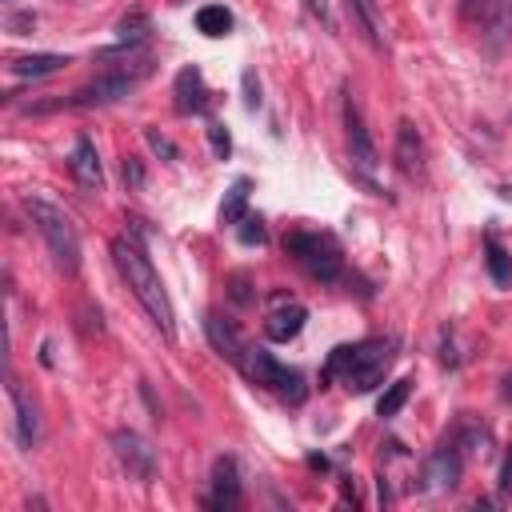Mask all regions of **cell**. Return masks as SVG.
<instances>
[{
  "label": "cell",
  "mask_w": 512,
  "mask_h": 512,
  "mask_svg": "<svg viewBox=\"0 0 512 512\" xmlns=\"http://www.w3.org/2000/svg\"><path fill=\"white\" fill-rule=\"evenodd\" d=\"M112 260H116L120 276L128 280L132 296H136V300L144 304V312L156 320V328L172 340V336H176V312H172V300H168V292H164V284H160L152 260L144 256V248H140L132 236H120V240L112 244Z\"/></svg>",
  "instance_id": "cell-1"
},
{
  "label": "cell",
  "mask_w": 512,
  "mask_h": 512,
  "mask_svg": "<svg viewBox=\"0 0 512 512\" xmlns=\"http://www.w3.org/2000/svg\"><path fill=\"white\" fill-rule=\"evenodd\" d=\"M388 364H392V344H384V340L340 344V348H332V356L324 364V380L340 376V384L348 392H368V388H376L384 380Z\"/></svg>",
  "instance_id": "cell-2"
},
{
  "label": "cell",
  "mask_w": 512,
  "mask_h": 512,
  "mask_svg": "<svg viewBox=\"0 0 512 512\" xmlns=\"http://www.w3.org/2000/svg\"><path fill=\"white\" fill-rule=\"evenodd\" d=\"M24 208H28V220L36 224V232L44 236L48 252L56 256V264H60L64 272H76V268H80V236H76L72 220H68L56 204H48V200H40V196H28Z\"/></svg>",
  "instance_id": "cell-3"
},
{
  "label": "cell",
  "mask_w": 512,
  "mask_h": 512,
  "mask_svg": "<svg viewBox=\"0 0 512 512\" xmlns=\"http://www.w3.org/2000/svg\"><path fill=\"white\" fill-rule=\"evenodd\" d=\"M144 76H152V60H132V64H116L108 72H100L96 80H88L84 88H76L64 108H104V104H116L120 96H128Z\"/></svg>",
  "instance_id": "cell-4"
},
{
  "label": "cell",
  "mask_w": 512,
  "mask_h": 512,
  "mask_svg": "<svg viewBox=\"0 0 512 512\" xmlns=\"http://www.w3.org/2000/svg\"><path fill=\"white\" fill-rule=\"evenodd\" d=\"M284 252L320 284H332L344 272V256L340 244L328 232H288L284 236Z\"/></svg>",
  "instance_id": "cell-5"
},
{
  "label": "cell",
  "mask_w": 512,
  "mask_h": 512,
  "mask_svg": "<svg viewBox=\"0 0 512 512\" xmlns=\"http://www.w3.org/2000/svg\"><path fill=\"white\" fill-rule=\"evenodd\" d=\"M240 372L252 380V384H260V388H268V392H276V396H284L288 404H300L304 400V380H300V372H292V368H284L272 352H264V348H244V360H240Z\"/></svg>",
  "instance_id": "cell-6"
},
{
  "label": "cell",
  "mask_w": 512,
  "mask_h": 512,
  "mask_svg": "<svg viewBox=\"0 0 512 512\" xmlns=\"http://www.w3.org/2000/svg\"><path fill=\"white\" fill-rule=\"evenodd\" d=\"M460 20L476 28L488 48H500L512 36V0H460Z\"/></svg>",
  "instance_id": "cell-7"
},
{
  "label": "cell",
  "mask_w": 512,
  "mask_h": 512,
  "mask_svg": "<svg viewBox=\"0 0 512 512\" xmlns=\"http://www.w3.org/2000/svg\"><path fill=\"white\" fill-rule=\"evenodd\" d=\"M456 484H460V448L456 444H440L420 468V488L440 496V492H452Z\"/></svg>",
  "instance_id": "cell-8"
},
{
  "label": "cell",
  "mask_w": 512,
  "mask_h": 512,
  "mask_svg": "<svg viewBox=\"0 0 512 512\" xmlns=\"http://www.w3.org/2000/svg\"><path fill=\"white\" fill-rule=\"evenodd\" d=\"M112 448H116V460L128 468V476H136V480L156 476V448H148V440H140L136 432H128V428L112 432Z\"/></svg>",
  "instance_id": "cell-9"
},
{
  "label": "cell",
  "mask_w": 512,
  "mask_h": 512,
  "mask_svg": "<svg viewBox=\"0 0 512 512\" xmlns=\"http://www.w3.org/2000/svg\"><path fill=\"white\" fill-rule=\"evenodd\" d=\"M4 396H8V408H12V436H16V444H20V448H32L36 436H40V420H36V408H32V400L24 396V388H20L16 376H8Z\"/></svg>",
  "instance_id": "cell-10"
},
{
  "label": "cell",
  "mask_w": 512,
  "mask_h": 512,
  "mask_svg": "<svg viewBox=\"0 0 512 512\" xmlns=\"http://www.w3.org/2000/svg\"><path fill=\"white\" fill-rule=\"evenodd\" d=\"M344 128H348L352 164H356L360 172H372V168H376V144H372V136H368V128H364V116H360V108H356L352 96H348V104H344Z\"/></svg>",
  "instance_id": "cell-11"
},
{
  "label": "cell",
  "mask_w": 512,
  "mask_h": 512,
  "mask_svg": "<svg viewBox=\"0 0 512 512\" xmlns=\"http://www.w3.org/2000/svg\"><path fill=\"white\" fill-rule=\"evenodd\" d=\"M304 320H308L304 304H296V300H288V296H276V308H272L268 320H264V336L276 340V344H288V340L300 336Z\"/></svg>",
  "instance_id": "cell-12"
},
{
  "label": "cell",
  "mask_w": 512,
  "mask_h": 512,
  "mask_svg": "<svg viewBox=\"0 0 512 512\" xmlns=\"http://www.w3.org/2000/svg\"><path fill=\"white\" fill-rule=\"evenodd\" d=\"M172 96H176L172 104H176L180 116H196V112H204L212 104V92L204 88L200 68H180L176 72V84H172Z\"/></svg>",
  "instance_id": "cell-13"
},
{
  "label": "cell",
  "mask_w": 512,
  "mask_h": 512,
  "mask_svg": "<svg viewBox=\"0 0 512 512\" xmlns=\"http://www.w3.org/2000/svg\"><path fill=\"white\" fill-rule=\"evenodd\" d=\"M240 504V472L232 456H220L212 468V492H208V508H236Z\"/></svg>",
  "instance_id": "cell-14"
},
{
  "label": "cell",
  "mask_w": 512,
  "mask_h": 512,
  "mask_svg": "<svg viewBox=\"0 0 512 512\" xmlns=\"http://www.w3.org/2000/svg\"><path fill=\"white\" fill-rule=\"evenodd\" d=\"M396 168L404 176H420L424 172V140L416 132L412 120H400L396 124Z\"/></svg>",
  "instance_id": "cell-15"
},
{
  "label": "cell",
  "mask_w": 512,
  "mask_h": 512,
  "mask_svg": "<svg viewBox=\"0 0 512 512\" xmlns=\"http://www.w3.org/2000/svg\"><path fill=\"white\" fill-rule=\"evenodd\" d=\"M68 168H72V176L84 184V188H104V168H100V156H96V144L92 140H76L72 144V152H68Z\"/></svg>",
  "instance_id": "cell-16"
},
{
  "label": "cell",
  "mask_w": 512,
  "mask_h": 512,
  "mask_svg": "<svg viewBox=\"0 0 512 512\" xmlns=\"http://www.w3.org/2000/svg\"><path fill=\"white\" fill-rule=\"evenodd\" d=\"M204 332H208V344H212V348H216L224 360H232V364L240 368V360H244V348H248V344L240 340V332H236L228 320H220L216 312H208V316H204Z\"/></svg>",
  "instance_id": "cell-17"
},
{
  "label": "cell",
  "mask_w": 512,
  "mask_h": 512,
  "mask_svg": "<svg viewBox=\"0 0 512 512\" xmlns=\"http://www.w3.org/2000/svg\"><path fill=\"white\" fill-rule=\"evenodd\" d=\"M64 64H68V56H60V52H32V56H16L8 68H12V76H20V80H40V76L60 72Z\"/></svg>",
  "instance_id": "cell-18"
},
{
  "label": "cell",
  "mask_w": 512,
  "mask_h": 512,
  "mask_svg": "<svg viewBox=\"0 0 512 512\" xmlns=\"http://www.w3.org/2000/svg\"><path fill=\"white\" fill-rule=\"evenodd\" d=\"M356 32L372 44V48H384V32H380V16H376V0H344Z\"/></svg>",
  "instance_id": "cell-19"
},
{
  "label": "cell",
  "mask_w": 512,
  "mask_h": 512,
  "mask_svg": "<svg viewBox=\"0 0 512 512\" xmlns=\"http://www.w3.org/2000/svg\"><path fill=\"white\" fill-rule=\"evenodd\" d=\"M484 260H488V276L500 284V288H508L512 284V256H508V248L496 240V236H484Z\"/></svg>",
  "instance_id": "cell-20"
},
{
  "label": "cell",
  "mask_w": 512,
  "mask_h": 512,
  "mask_svg": "<svg viewBox=\"0 0 512 512\" xmlns=\"http://www.w3.org/2000/svg\"><path fill=\"white\" fill-rule=\"evenodd\" d=\"M116 32H120V40H116V48H108V52H124V48H136L140 40H148L152 24H148V16H144V12H128V16L116 24Z\"/></svg>",
  "instance_id": "cell-21"
},
{
  "label": "cell",
  "mask_w": 512,
  "mask_h": 512,
  "mask_svg": "<svg viewBox=\"0 0 512 512\" xmlns=\"http://www.w3.org/2000/svg\"><path fill=\"white\" fill-rule=\"evenodd\" d=\"M196 28H200L204 36H228V32H232V12H228L224 4H204V8L196 12Z\"/></svg>",
  "instance_id": "cell-22"
},
{
  "label": "cell",
  "mask_w": 512,
  "mask_h": 512,
  "mask_svg": "<svg viewBox=\"0 0 512 512\" xmlns=\"http://www.w3.org/2000/svg\"><path fill=\"white\" fill-rule=\"evenodd\" d=\"M248 180L240 176L232 188H228V196H224V204H220V224H240L244 220V208H248Z\"/></svg>",
  "instance_id": "cell-23"
},
{
  "label": "cell",
  "mask_w": 512,
  "mask_h": 512,
  "mask_svg": "<svg viewBox=\"0 0 512 512\" xmlns=\"http://www.w3.org/2000/svg\"><path fill=\"white\" fill-rule=\"evenodd\" d=\"M408 392H412V380H396V384H388V392L380 396V404H376V412L388 420V416H396L400 408H404V400H408Z\"/></svg>",
  "instance_id": "cell-24"
},
{
  "label": "cell",
  "mask_w": 512,
  "mask_h": 512,
  "mask_svg": "<svg viewBox=\"0 0 512 512\" xmlns=\"http://www.w3.org/2000/svg\"><path fill=\"white\" fill-rule=\"evenodd\" d=\"M240 224H244V228H240V240H244V244H264V240H268V228H264L260 216H244Z\"/></svg>",
  "instance_id": "cell-25"
},
{
  "label": "cell",
  "mask_w": 512,
  "mask_h": 512,
  "mask_svg": "<svg viewBox=\"0 0 512 512\" xmlns=\"http://www.w3.org/2000/svg\"><path fill=\"white\" fill-rule=\"evenodd\" d=\"M208 144H212V152H216L220 160L232 152V136L224 132V124H208Z\"/></svg>",
  "instance_id": "cell-26"
},
{
  "label": "cell",
  "mask_w": 512,
  "mask_h": 512,
  "mask_svg": "<svg viewBox=\"0 0 512 512\" xmlns=\"http://www.w3.org/2000/svg\"><path fill=\"white\" fill-rule=\"evenodd\" d=\"M228 296H232L236 304H252V300H256L252 280H248V276H232V280H228Z\"/></svg>",
  "instance_id": "cell-27"
},
{
  "label": "cell",
  "mask_w": 512,
  "mask_h": 512,
  "mask_svg": "<svg viewBox=\"0 0 512 512\" xmlns=\"http://www.w3.org/2000/svg\"><path fill=\"white\" fill-rule=\"evenodd\" d=\"M124 184H128L132 192L144 184V168H140V160H136V156H128V160H124Z\"/></svg>",
  "instance_id": "cell-28"
},
{
  "label": "cell",
  "mask_w": 512,
  "mask_h": 512,
  "mask_svg": "<svg viewBox=\"0 0 512 512\" xmlns=\"http://www.w3.org/2000/svg\"><path fill=\"white\" fill-rule=\"evenodd\" d=\"M148 144H152V148H156L160 156H168V160H176V148H172V144H168V140H164V136H160L156 128H148Z\"/></svg>",
  "instance_id": "cell-29"
},
{
  "label": "cell",
  "mask_w": 512,
  "mask_h": 512,
  "mask_svg": "<svg viewBox=\"0 0 512 512\" xmlns=\"http://www.w3.org/2000/svg\"><path fill=\"white\" fill-rule=\"evenodd\" d=\"M244 92H248V96H244V104H248V108H256V104H260V84H256V76H252V72H244Z\"/></svg>",
  "instance_id": "cell-30"
},
{
  "label": "cell",
  "mask_w": 512,
  "mask_h": 512,
  "mask_svg": "<svg viewBox=\"0 0 512 512\" xmlns=\"http://www.w3.org/2000/svg\"><path fill=\"white\" fill-rule=\"evenodd\" d=\"M500 492H512V448H508L504 468H500Z\"/></svg>",
  "instance_id": "cell-31"
},
{
  "label": "cell",
  "mask_w": 512,
  "mask_h": 512,
  "mask_svg": "<svg viewBox=\"0 0 512 512\" xmlns=\"http://www.w3.org/2000/svg\"><path fill=\"white\" fill-rule=\"evenodd\" d=\"M308 8H312V16H320V20L332 28V16H328V4H324V0H308Z\"/></svg>",
  "instance_id": "cell-32"
},
{
  "label": "cell",
  "mask_w": 512,
  "mask_h": 512,
  "mask_svg": "<svg viewBox=\"0 0 512 512\" xmlns=\"http://www.w3.org/2000/svg\"><path fill=\"white\" fill-rule=\"evenodd\" d=\"M504 392H508V396H512V376H508V380H504Z\"/></svg>",
  "instance_id": "cell-33"
}]
</instances>
